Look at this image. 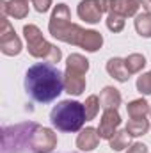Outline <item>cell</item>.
I'll use <instances>...</instances> for the list:
<instances>
[{
  "mask_svg": "<svg viewBox=\"0 0 151 153\" xmlns=\"http://www.w3.org/2000/svg\"><path fill=\"white\" fill-rule=\"evenodd\" d=\"M50 121L61 132H76L85 123V109L78 102L64 100L52 109Z\"/></svg>",
  "mask_w": 151,
  "mask_h": 153,
  "instance_id": "2",
  "label": "cell"
},
{
  "mask_svg": "<svg viewBox=\"0 0 151 153\" xmlns=\"http://www.w3.org/2000/svg\"><path fill=\"white\" fill-rule=\"evenodd\" d=\"M62 73L53 64L36 62L25 73V91L39 103H50L62 93Z\"/></svg>",
  "mask_w": 151,
  "mask_h": 153,
  "instance_id": "1",
  "label": "cell"
}]
</instances>
